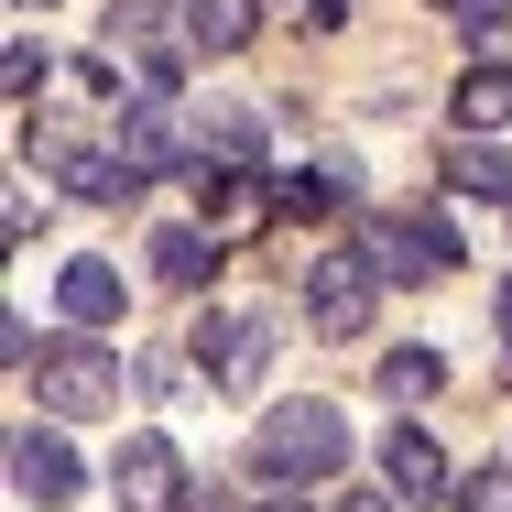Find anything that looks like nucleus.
Here are the masks:
<instances>
[{
	"mask_svg": "<svg viewBox=\"0 0 512 512\" xmlns=\"http://www.w3.org/2000/svg\"><path fill=\"white\" fill-rule=\"evenodd\" d=\"M251 512H316V502H306V491H284V480H273V491H262Z\"/></svg>",
	"mask_w": 512,
	"mask_h": 512,
	"instance_id": "412c9836",
	"label": "nucleus"
},
{
	"mask_svg": "<svg viewBox=\"0 0 512 512\" xmlns=\"http://www.w3.org/2000/svg\"><path fill=\"white\" fill-rule=\"evenodd\" d=\"M262 33V0H186V44L197 55H240Z\"/></svg>",
	"mask_w": 512,
	"mask_h": 512,
	"instance_id": "ddd939ff",
	"label": "nucleus"
},
{
	"mask_svg": "<svg viewBox=\"0 0 512 512\" xmlns=\"http://www.w3.org/2000/svg\"><path fill=\"white\" fill-rule=\"evenodd\" d=\"M153 284L207 295V284H218V240H207V229H153Z\"/></svg>",
	"mask_w": 512,
	"mask_h": 512,
	"instance_id": "f8f14e48",
	"label": "nucleus"
},
{
	"mask_svg": "<svg viewBox=\"0 0 512 512\" xmlns=\"http://www.w3.org/2000/svg\"><path fill=\"white\" fill-rule=\"evenodd\" d=\"M186 512H240V502H229V491H186Z\"/></svg>",
	"mask_w": 512,
	"mask_h": 512,
	"instance_id": "4be33fe9",
	"label": "nucleus"
},
{
	"mask_svg": "<svg viewBox=\"0 0 512 512\" xmlns=\"http://www.w3.org/2000/svg\"><path fill=\"white\" fill-rule=\"evenodd\" d=\"M22 11H44V0H22Z\"/></svg>",
	"mask_w": 512,
	"mask_h": 512,
	"instance_id": "b1692460",
	"label": "nucleus"
},
{
	"mask_svg": "<svg viewBox=\"0 0 512 512\" xmlns=\"http://www.w3.org/2000/svg\"><path fill=\"white\" fill-rule=\"evenodd\" d=\"M491 316H502V338H512V273H502V295H491Z\"/></svg>",
	"mask_w": 512,
	"mask_h": 512,
	"instance_id": "5701e85b",
	"label": "nucleus"
},
{
	"mask_svg": "<svg viewBox=\"0 0 512 512\" xmlns=\"http://www.w3.org/2000/svg\"><path fill=\"white\" fill-rule=\"evenodd\" d=\"M197 360L240 393V382H262V360H273V327H240V316H197Z\"/></svg>",
	"mask_w": 512,
	"mask_h": 512,
	"instance_id": "0eeeda50",
	"label": "nucleus"
},
{
	"mask_svg": "<svg viewBox=\"0 0 512 512\" xmlns=\"http://www.w3.org/2000/svg\"><path fill=\"white\" fill-rule=\"evenodd\" d=\"M447 11H458V33H469V44H491V33L512 22V0H447Z\"/></svg>",
	"mask_w": 512,
	"mask_h": 512,
	"instance_id": "6ab92c4d",
	"label": "nucleus"
},
{
	"mask_svg": "<svg viewBox=\"0 0 512 512\" xmlns=\"http://www.w3.org/2000/svg\"><path fill=\"white\" fill-rule=\"evenodd\" d=\"M11 491L44 502V512H66L77 491H88V469H77V447H66L55 425H22V436H11Z\"/></svg>",
	"mask_w": 512,
	"mask_h": 512,
	"instance_id": "39448f33",
	"label": "nucleus"
},
{
	"mask_svg": "<svg viewBox=\"0 0 512 512\" xmlns=\"http://www.w3.org/2000/svg\"><path fill=\"white\" fill-rule=\"evenodd\" d=\"M338 197H349V175H273V207L284 218H327Z\"/></svg>",
	"mask_w": 512,
	"mask_h": 512,
	"instance_id": "f3484780",
	"label": "nucleus"
},
{
	"mask_svg": "<svg viewBox=\"0 0 512 512\" xmlns=\"http://www.w3.org/2000/svg\"><path fill=\"white\" fill-rule=\"evenodd\" d=\"M120 306H131V295H120L109 262H66V273H55V316H66V327H120Z\"/></svg>",
	"mask_w": 512,
	"mask_h": 512,
	"instance_id": "9d476101",
	"label": "nucleus"
},
{
	"mask_svg": "<svg viewBox=\"0 0 512 512\" xmlns=\"http://www.w3.org/2000/svg\"><path fill=\"white\" fill-rule=\"evenodd\" d=\"M109 491H120V512H186V458L164 436H131L109 458Z\"/></svg>",
	"mask_w": 512,
	"mask_h": 512,
	"instance_id": "423d86ee",
	"label": "nucleus"
},
{
	"mask_svg": "<svg viewBox=\"0 0 512 512\" xmlns=\"http://www.w3.org/2000/svg\"><path fill=\"white\" fill-rule=\"evenodd\" d=\"M371 295H382V262H371V251H316L306 327L316 338H360V327H371Z\"/></svg>",
	"mask_w": 512,
	"mask_h": 512,
	"instance_id": "20e7f679",
	"label": "nucleus"
},
{
	"mask_svg": "<svg viewBox=\"0 0 512 512\" xmlns=\"http://www.w3.org/2000/svg\"><path fill=\"white\" fill-rule=\"evenodd\" d=\"M447 186H458V197H502V207H512V153L491 142V131H458V142H447Z\"/></svg>",
	"mask_w": 512,
	"mask_h": 512,
	"instance_id": "9b49d317",
	"label": "nucleus"
},
{
	"mask_svg": "<svg viewBox=\"0 0 512 512\" xmlns=\"http://www.w3.org/2000/svg\"><path fill=\"white\" fill-rule=\"evenodd\" d=\"M120 153H131L142 175H164V164H186V131H175V99H164V88L120 109Z\"/></svg>",
	"mask_w": 512,
	"mask_h": 512,
	"instance_id": "6e6552de",
	"label": "nucleus"
},
{
	"mask_svg": "<svg viewBox=\"0 0 512 512\" xmlns=\"http://www.w3.org/2000/svg\"><path fill=\"white\" fill-rule=\"evenodd\" d=\"M0 77H11V99H33V88H44V55H33V33H11V55H0Z\"/></svg>",
	"mask_w": 512,
	"mask_h": 512,
	"instance_id": "a211bd4d",
	"label": "nucleus"
},
{
	"mask_svg": "<svg viewBox=\"0 0 512 512\" xmlns=\"http://www.w3.org/2000/svg\"><path fill=\"white\" fill-rule=\"evenodd\" d=\"M436 382H447V371H436V349H393V360H382V404H425Z\"/></svg>",
	"mask_w": 512,
	"mask_h": 512,
	"instance_id": "dca6fc26",
	"label": "nucleus"
},
{
	"mask_svg": "<svg viewBox=\"0 0 512 512\" xmlns=\"http://www.w3.org/2000/svg\"><path fill=\"white\" fill-rule=\"evenodd\" d=\"M251 469H262V480H284V491L338 480V469H349V414L316 404V393L273 404V414H262V436H251Z\"/></svg>",
	"mask_w": 512,
	"mask_h": 512,
	"instance_id": "f257e3e1",
	"label": "nucleus"
},
{
	"mask_svg": "<svg viewBox=\"0 0 512 512\" xmlns=\"http://www.w3.org/2000/svg\"><path fill=\"white\" fill-rule=\"evenodd\" d=\"M360 251L382 262V284H436V273H458V229H447L436 207H371V218H360Z\"/></svg>",
	"mask_w": 512,
	"mask_h": 512,
	"instance_id": "f03ea898",
	"label": "nucleus"
},
{
	"mask_svg": "<svg viewBox=\"0 0 512 512\" xmlns=\"http://www.w3.org/2000/svg\"><path fill=\"white\" fill-rule=\"evenodd\" d=\"M33 382H44V404L55 414H99L131 371L99 349V327H66V338H44V360H33Z\"/></svg>",
	"mask_w": 512,
	"mask_h": 512,
	"instance_id": "7ed1b4c3",
	"label": "nucleus"
},
{
	"mask_svg": "<svg viewBox=\"0 0 512 512\" xmlns=\"http://www.w3.org/2000/svg\"><path fill=\"white\" fill-rule=\"evenodd\" d=\"M458 502H469V512H512V469H480V480H469Z\"/></svg>",
	"mask_w": 512,
	"mask_h": 512,
	"instance_id": "aec40b11",
	"label": "nucleus"
},
{
	"mask_svg": "<svg viewBox=\"0 0 512 512\" xmlns=\"http://www.w3.org/2000/svg\"><path fill=\"white\" fill-rule=\"evenodd\" d=\"M382 480H393V502H447V491H458V480H447V458H436L414 425L382 436Z\"/></svg>",
	"mask_w": 512,
	"mask_h": 512,
	"instance_id": "1a4fd4ad",
	"label": "nucleus"
},
{
	"mask_svg": "<svg viewBox=\"0 0 512 512\" xmlns=\"http://www.w3.org/2000/svg\"><path fill=\"white\" fill-rule=\"evenodd\" d=\"M447 120H458V131H502V120H512V77H502V66H469L458 99H447Z\"/></svg>",
	"mask_w": 512,
	"mask_h": 512,
	"instance_id": "4468645a",
	"label": "nucleus"
},
{
	"mask_svg": "<svg viewBox=\"0 0 512 512\" xmlns=\"http://www.w3.org/2000/svg\"><path fill=\"white\" fill-rule=\"evenodd\" d=\"M338 11H349V0H338Z\"/></svg>",
	"mask_w": 512,
	"mask_h": 512,
	"instance_id": "393cba45",
	"label": "nucleus"
},
{
	"mask_svg": "<svg viewBox=\"0 0 512 512\" xmlns=\"http://www.w3.org/2000/svg\"><path fill=\"white\" fill-rule=\"evenodd\" d=\"M197 153H207V164H262V120H251V109H218Z\"/></svg>",
	"mask_w": 512,
	"mask_h": 512,
	"instance_id": "2eb2a0df",
	"label": "nucleus"
}]
</instances>
